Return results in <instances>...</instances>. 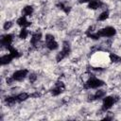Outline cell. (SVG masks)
Wrapping results in <instances>:
<instances>
[{
	"label": "cell",
	"mask_w": 121,
	"mask_h": 121,
	"mask_svg": "<svg viewBox=\"0 0 121 121\" xmlns=\"http://www.w3.org/2000/svg\"><path fill=\"white\" fill-rule=\"evenodd\" d=\"M45 46L50 51H54L59 48V43L55 41V37L52 34L45 35Z\"/></svg>",
	"instance_id": "obj_5"
},
{
	"label": "cell",
	"mask_w": 121,
	"mask_h": 121,
	"mask_svg": "<svg viewBox=\"0 0 121 121\" xmlns=\"http://www.w3.org/2000/svg\"><path fill=\"white\" fill-rule=\"evenodd\" d=\"M38 78V76L35 74V73H30L28 75V79H29V82L30 83H34Z\"/></svg>",
	"instance_id": "obj_22"
},
{
	"label": "cell",
	"mask_w": 121,
	"mask_h": 121,
	"mask_svg": "<svg viewBox=\"0 0 121 121\" xmlns=\"http://www.w3.org/2000/svg\"><path fill=\"white\" fill-rule=\"evenodd\" d=\"M8 50H9V53L14 58V59H17V58H20L21 56H22V54L15 48V47H13L12 46V44H10V45H9V46H7L6 47Z\"/></svg>",
	"instance_id": "obj_13"
},
{
	"label": "cell",
	"mask_w": 121,
	"mask_h": 121,
	"mask_svg": "<svg viewBox=\"0 0 121 121\" xmlns=\"http://www.w3.org/2000/svg\"><path fill=\"white\" fill-rule=\"evenodd\" d=\"M28 34H29V32H28V30L26 29V27H22V29H21L20 32H19V38L22 39V40H25V39L27 38Z\"/></svg>",
	"instance_id": "obj_20"
},
{
	"label": "cell",
	"mask_w": 121,
	"mask_h": 121,
	"mask_svg": "<svg viewBox=\"0 0 121 121\" xmlns=\"http://www.w3.org/2000/svg\"><path fill=\"white\" fill-rule=\"evenodd\" d=\"M108 18H109V11H108V10H105V11L101 12V13L98 15L97 20H98V21H105V20H107Z\"/></svg>",
	"instance_id": "obj_21"
},
{
	"label": "cell",
	"mask_w": 121,
	"mask_h": 121,
	"mask_svg": "<svg viewBox=\"0 0 121 121\" xmlns=\"http://www.w3.org/2000/svg\"><path fill=\"white\" fill-rule=\"evenodd\" d=\"M57 7H58L60 9H61L63 12H65V13H69L70 10H71V8H70L69 6H67V5H65V4L62 3V2L58 3V4H57Z\"/></svg>",
	"instance_id": "obj_19"
},
{
	"label": "cell",
	"mask_w": 121,
	"mask_h": 121,
	"mask_svg": "<svg viewBox=\"0 0 121 121\" xmlns=\"http://www.w3.org/2000/svg\"><path fill=\"white\" fill-rule=\"evenodd\" d=\"M91 0H78V3L80 4H83V3H89Z\"/></svg>",
	"instance_id": "obj_24"
},
{
	"label": "cell",
	"mask_w": 121,
	"mask_h": 121,
	"mask_svg": "<svg viewBox=\"0 0 121 121\" xmlns=\"http://www.w3.org/2000/svg\"><path fill=\"white\" fill-rule=\"evenodd\" d=\"M70 53H71V45H70V43L68 41H63L62 42L61 50L56 56V60L58 62L61 61L63 59H65L66 57H68Z\"/></svg>",
	"instance_id": "obj_2"
},
{
	"label": "cell",
	"mask_w": 121,
	"mask_h": 121,
	"mask_svg": "<svg viewBox=\"0 0 121 121\" xmlns=\"http://www.w3.org/2000/svg\"><path fill=\"white\" fill-rule=\"evenodd\" d=\"M12 41H13V35L12 34H9V33L5 34V35H2L1 36V40H0L1 45L5 46V47L10 45L12 43Z\"/></svg>",
	"instance_id": "obj_8"
},
{
	"label": "cell",
	"mask_w": 121,
	"mask_h": 121,
	"mask_svg": "<svg viewBox=\"0 0 121 121\" xmlns=\"http://www.w3.org/2000/svg\"><path fill=\"white\" fill-rule=\"evenodd\" d=\"M33 12H34V8L32 6H30V5H27V6L24 7L23 9H22V15L26 16V17L27 16H31L33 14Z\"/></svg>",
	"instance_id": "obj_14"
},
{
	"label": "cell",
	"mask_w": 121,
	"mask_h": 121,
	"mask_svg": "<svg viewBox=\"0 0 121 121\" xmlns=\"http://www.w3.org/2000/svg\"><path fill=\"white\" fill-rule=\"evenodd\" d=\"M16 23H17V25H18L19 26H21V27H27V26H29L31 25V22H29V21L26 19V16H24V15H22L21 17H19V18L17 19Z\"/></svg>",
	"instance_id": "obj_11"
},
{
	"label": "cell",
	"mask_w": 121,
	"mask_h": 121,
	"mask_svg": "<svg viewBox=\"0 0 121 121\" xmlns=\"http://www.w3.org/2000/svg\"><path fill=\"white\" fill-rule=\"evenodd\" d=\"M105 96H106V91L99 89V90H97L94 95H92L89 96V97H90L89 100H98V99L104 98Z\"/></svg>",
	"instance_id": "obj_10"
},
{
	"label": "cell",
	"mask_w": 121,
	"mask_h": 121,
	"mask_svg": "<svg viewBox=\"0 0 121 121\" xmlns=\"http://www.w3.org/2000/svg\"><path fill=\"white\" fill-rule=\"evenodd\" d=\"M14 58L9 53V54H6V55H3L2 57H1V64L2 65H7V64H9V63H10L11 62V60H13Z\"/></svg>",
	"instance_id": "obj_15"
},
{
	"label": "cell",
	"mask_w": 121,
	"mask_h": 121,
	"mask_svg": "<svg viewBox=\"0 0 121 121\" xmlns=\"http://www.w3.org/2000/svg\"><path fill=\"white\" fill-rule=\"evenodd\" d=\"M28 73L29 72L27 69H20L15 71L11 75V78L13 79V81H23L28 76Z\"/></svg>",
	"instance_id": "obj_6"
},
{
	"label": "cell",
	"mask_w": 121,
	"mask_h": 121,
	"mask_svg": "<svg viewBox=\"0 0 121 121\" xmlns=\"http://www.w3.org/2000/svg\"><path fill=\"white\" fill-rule=\"evenodd\" d=\"M109 58H110V60L113 63H119L121 62V57L115 53H110L109 55Z\"/></svg>",
	"instance_id": "obj_18"
},
{
	"label": "cell",
	"mask_w": 121,
	"mask_h": 121,
	"mask_svg": "<svg viewBox=\"0 0 121 121\" xmlns=\"http://www.w3.org/2000/svg\"><path fill=\"white\" fill-rule=\"evenodd\" d=\"M12 25H13V23H12L11 21H7V22H5V23H4L3 29H4V30H9V29L12 26Z\"/></svg>",
	"instance_id": "obj_23"
},
{
	"label": "cell",
	"mask_w": 121,
	"mask_h": 121,
	"mask_svg": "<svg viewBox=\"0 0 121 121\" xmlns=\"http://www.w3.org/2000/svg\"><path fill=\"white\" fill-rule=\"evenodd\" d=\"M118 100V96H112V95H108L105 96L103 98V103H102V107H101V111L102 112H107L109 111L114 104L115 102Z\"/></svg>",
	"instance_id": "obj_4"
},
{
	"label": "cell",
	"mask_w": 121,
	"mask_h": 121,
	"mask_svg": "<svg viewBox=\"0 0 121 121\" xmlns=\"http://www.w3.org/2000/svg\"><path fill=\"white\" fill-rule=\"evenodd\" d=\"M42 40V33L40 31H36L34 32L32 35H31V38H30V43L33 47H37L39 43L41 42Z\"/></svg>",
	"instance_id": "obj_9"
},
{
	"label": "cell",
	"mask_w": 121,
	"mask_h": 121,
	"mask_svg": "<svg viewBox=\"0 0 121 121\" xmlns=\"http://www.w3.org/2000/svg\"><path fill=\"white\" fill-rule=\"evenodd\" d=\"M15 96H16V99H17V103H21L23 101H26L27 98H29L30 95L24 92V93H20L18 95H15Z\"/></svg>",
	"instance_id": "obj_16"
},
{
	"label": "cell",
	"mask_w": 121,
	"mask_h": 121,
	"mask_svg": "<svg viewBox=\"0 0 121 121\" xmlns=\"http://www.w3.org/2000/svg\"><path fill=\"white\" fill-rule=\"evenodd\" d=\"M103 6V2L101 0H91L88 3V9H98Z\"/></svg>",
	"instance_id": "obj_12"
},
{
	"label": "cell",
	"mask_w": 121,
	"mask_h": 121,
	"mask_svg": "<svg viewBox=\"0 0 121 121\" xmlns=\"http://www.w3.org/2000/svg\"><path fill=\"white\" fill-rule=\"evenodd\" d=\"M116 34V29L113 26H105L99 30H97L96 32H91L86 34L87 37L93 39V40H98L100 38H111L113 37Z\"/></svg>",
	"instance_id": "obj_1"
},
{
	"label": "cell",
	"mask_w": 121,
	"mask_h": 121,
	"mask_svg": "<svg viewBox=\"0 0 121 121\" xmlns=\"http://www.w3.org/2000/svg\"><path fill=\"white\" fill-rule=\"evenodd\" d=\"M5 103H6L8 106H9V107L13 106L15 103H17L16 96H15V95H9V96H7V97L5 98Z\"/></svg>",
	"instance_id": "obj_17"
},
{
	"label": "cell",
	"mask_w": 121,
	"mask_h": 121,
	"mask_svg": "<svg viewBox=\"0 0 121 121\" xmlns=\"http://www.w3.org/2000/svg\"><path fill=\"white\" fill-rule=\"evenodd\" d=\"M64 90H65V85H64V83H63L62 81H60V80H58V81L55 83L54 87L50 90V92H51L52 95L57 96V95H60V94H62V93L64 92Z\"/></svg>",
	"instance_id": "obj_7"
},
{
	"label": "cell",
	"mask_w": 121,
	"mask_h": 121,
	"mask_svg": "<svg viewBox=\"0 0 121 121\" xmlns=\"http://www.w3.org/2000/svg\"><path fill=\"white\" fill-rule=\"evenodd\" d=\"M104 84H105V82L102 79L93 76L84 83V88L85 89H98V88L102 87Z\"/></svg>",
	"instance_id": "obj_3"
}]
</instances>
